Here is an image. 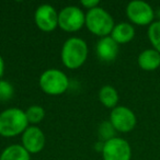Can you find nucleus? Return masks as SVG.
I'll return each mask as SVG.
<instances>
[{
    "instance_id": "8",
    "label": "nucleus",
    "mask_w": 160,
    "mask_h": 160,
    "mask_svg": "<svg viewBox=\"0 0 160 160\" xmlns=\"http://www.w3.org/2000/svg\"><path fill=\"white\" fill-rule=\"evenodd\" d=\"M110 122L116 129V132L128 133L135 128L137 118L131 109L123 105H118L112 110L110 114Z\"/></svg>"
},
{
    "instance_id": "11",
    "label": "nucleus",
    "mask_w": 160,
    "mask_h": 160,
    "mask_svg": "<svg viewBox=\"0 0 160 160\" xmlns=\"http://www.w3.org/2000/svg\"><path fill=\"white\" fill-rule=\"evenodd\" d=\"M118 51H120L118 44L111 36L101 38V40L97 44V54L102 62H114L118 55Z\"/></svg>"
},
{
    "instance_id": "12",
    "label": "nucleus",
    "mask_w": 160,
    "mask_h": 160,
    "mask_svg": "<svg viewBox=\"0 0 160 160\" xmlns=\"http://www.w3.org/2000/svg\"><path fill=\"white\" fill-rule=\"evenodd\" d=\"M137 62L142 70L153 71L160 67V53L153 48H147L138 55Z\"/></svg>"
},
{
    "instance_id": "16",
    "label": "nucleus",
    "mask_w": 160,
    "mask_h": 160,
    "mask_svg": "<svg viewBox=\"0 0 160 160\" xmlns=\"http://www.w3.org/2000/svg\"><path fill=\"white\" fill-rule=\"evenodd\" d=\"M147 35L150 44L152 45V48L160 53V21H153L149 25Z\"/></svg>"
},
{
    "instance_id": "21",
    "label": "nucleus",
    "mask_w": 160,
    "mask_h": 160,
    "mask_svg": "<svg viewBox=\"0 0 160 160\" xmlns=\"http://www.w3.org/2000/svg\"><path fill=\"white\" fill-rule=\"evenodd\" d=\"M3 72H5V62H3V58L0 55V79L3 76Z\"/></svg>"
},
{
    "instance_id": "13",
    "label": "nucleus",
    "mask_w": 160,
    "mask_h": 160,
    "mask_svg": "<svg viewBox=\"0 0 160 160\" xmlns=\"http://www.w3.org/2000/svg\"><path fill=\"white\" fill-rule=\"evenodd\" d=\"M134 36H135V28L127 22H121L116 24L111 33V38L118 45L131 42Z\"/></svg>"
},
{
    "instance_id": "17",
    "label": "nucleus",
    "mask_w": 160,
    "mask_h": 160,
    "mask_svg": "<svg viewBox=\"0 0 160 160\" xmlns=\"http://www.w3.org/2000/svg\"><path fill=\"white\" fill-rule=\"evenodd\" d=\"M25 115H27V120L29 123H31V124H38L44 118L45 111L40 105H31L25 111Z\"/></svg>"
},
{
    "instance_id": "10",
    "label": "nucleus",
    "mask_w": 160,
    "mask_h": 160,
    "mask_svg": "<svg viewBox=\"0 0 160 160\" xmlns=\"http://www.w3.org/2000/svg\"><path fill=\"white\" fill-rule=\"evenodd\" d=\"M22 146L30 153H38L45 146V136L38 126H30L22 134Z\"/></svg>"
},
{
    "instance_id": "6",
    "label": "nucleus",
    "mask_w": 160,
    "mask_h": 160,
    "mask_svg": "<svg viewBox=\"0 0 160 160\" xmlns=\"http://www.w3.org/2000/svg\"><path fill=\"white\" fill-rule=\"evenodd\" d=\"M86 24V14L76 6H68L58 13V27L66 32H77Z\"/></svg>"
},
{
    "instance_id": "2",
    "label": "nucleus",
    "mask_w": 160,
    "mask_h": 160,
    "mask_svg": "<svg viewBox=\"0 0 160 160\" xmlns=\"http://www.w3.org/2000/svg\"><path fill=\"white\" fill-rule=\"evenodd\" d=\"M60 55L65 67L68 69H77L87 60L88 45L82 38H70L64 43Z\"/></svg>"
},
{
    "instance_id": "9",
    "label": "nucleus",
    "mask_w": 160,
    "mask_h": 160,
    "mask_svg": "<svg viewBox=\"0 0 160 160\" xmlns=\"http://www.w3.org/2000/svg\"><path fill=\"white\" fill-rule=\"evenodd\" d=\"M34 21L41 31L52 32L58 27V13L51 5H41L35 11Z\"/></svg>"
},
{
    "instance_id": "4",
    "label": "nucleus",
    "mask_w": 160,
    "mask_h": 160,
    "mask_svg": "<svg viewBox=\"0 0 160 160\" xmlns=\"http://www.w3.org/2000/svg\"><path fill=\"white\" fill-rule=\"evenodd\" d=\"M40 87L46 94L59 96L67 91L69 79L66 73L58 69H47L40 77Z\"/></svg>"
},
{
    "instance_id": "3",
    "label": "nucleus",
    "mask_w": 160,
    "mask_h": 160,
    "mask_svg": "<svg viewBox=\"0 0 160 160\" xmlns=\"http://www.w3.org/2000/svg\"><path fill=\"white\" fill-rule=\"evenodd\" d=\"M86 27L94 35L105 38L112 33L115 24L112 16L107 10L97 7L88 10L86 14Z\"/></svg>"
},
{
    "instance_id": "19",
    "label": "nucleus",
    "mask_w": 160,
    "mask_h": 160,
    "mask_svg": "<svg viewBox=\"0 0 160 160\" xmlns=\"http://www.w3.org/2000/svg\"><path fill=\"white\" fill-rule=\"evenodd\" d=\"M14 89L6 80H0V101H8L13 97Z\"/></svg>"
},
{
    "instance_id": "14",
    "label": "nucleus",
    "mask_w": 160,
    "mask_h": 160,
    "mask_svg": "<svg viewBox=\"0 0 160 160\" xmlns=\"http://www.w3.org/2000/svg\"><path fill=\"white\" fill-rule=\"evenodd\" d=\"M0 160H31V157L22 145H10L3 149Z\"/></svg>"
},
{
    "instance_id": "15",
    "label": "nucleus",
    "mask_w": 160,
    "mask_h": 160,
    "mask_svg": "<svg viewBox=\"0 0 160 160\" xmlns=\"http://www.w3.org/2000/svg\"><path fill=\"white\" fill-rule=\"evenodd\" d=\"M99 99H100L101 103L104 105L105 108L113 110L114 108L118 107V93L116 89L112 86H103L99 91Z\"/></svg>"
},
{
    "instance_id": "1",
    "label": "nucleus",
    "mask_w": 160,
    "mask_h": 160,
    "mask_svg": "<svg viewBox=\"0 0 160 160\" xmlns=\"http://www.w3.org/2000/svg\"><path fill=\"white\" fill-rule=\"evenodd\" d=\"M25 112L17 108H10L0 113V135L3 137H14L28 128Z\"/></svg>"
},
{
    "instance_id": "18",
    "label": "nucleus",
    "mask_w": 160,
    "mask_h": 160,
    "mask_svg": "<svg viewBox=\"0 0 160 160\" xmlns=\"http://www.w3.org/2000/svg\"><path fill=\"white\" fill-rule=\"evenodd\" d=\"M116 129L113 127L110 121H105L102 122L99 126V136H100L101 142H105L108 140L112 139V138L116 137Z\"/></svg>"
},
{
    "instance_id": "22",
    "label": "nucleus",
    "mask_w": 160,
    "mask_h": 160,
    "mask_svg": "<svg viewBox=\"0 0 160 160\" xmlns=\"http://www.w3.org/2000/svg\"><path fill=\"white\" fill-rule=\"evenodd\" d=\"M103 146H104V142H99L98 144H97L94 147H96V149H97V150H98V151H101V152H102V150H103Z\"/></svg>"
},
{
    "instance_id": "5",
    "label": "nucleus",
    "mask_w": 160,
    "mask_h": 160,
    "mask_svg": "<svg viewBox=\"0 0 160 160\" xmlns=\"http://www.w3.org/2000/svg\"><path fill=\"white\" fill-rule=\"evenodd\" d=\"M126 16L136 25H150L155 20L156 12L152 7L142 0H133L126 7Z\"/></svg>"
},
{
    "instance_id": "7",
    "label": "nucleus",
    "mask_w": 160,
    "mask_h": 160,
    "mask_svg": "<svg viewBox=\"0 0 160 160\" xmlns=\"http://www.w3.org/2000/svg\"><path fill=\"white\" fill-rule=\"evenodd\" d=\"M102 157L103 160H131V145L124 138L114 137L104 142Z\"/></svg>"
},
{
    "instance_id": "20",
    "label": "nucleus",
    "mask_w": 160,
    "mask_h": 160,
    "mask_svg": "<svg viewBox=\"0 0 160 160\" xmlns=\"http://www.w3.org/2000/svg\"><path fill=\"white\" fill-rule=\"evenodd\" d=\"M80 3H81L86 9L91 10V9H93V8L98 7V5L100 3V1H99V0H82Z\"/></svg>"
},
{
    "instance_id": "23",
    "label": "nucleus",
    "mask_w": 160,
    "mask_h": 160,
    "mask_svg": "<svg viewBox=\"0 0 160 160\" xmlns=\"http://www.w3.org/2000/svg\"><path fill=\"white\" fill-rule=\"evenodd\" d=\"M156 17L158 18V21H160V7L157 9V11H156Z\"/></svg>"
}]
</instances>
